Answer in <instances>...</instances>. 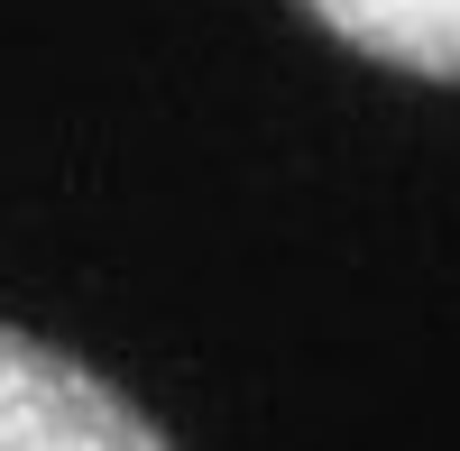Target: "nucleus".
I'll list each match as a JSON object with an SVG mask.
<instances>
[{
  "label": "nucleus",
  "mask_w": 460,
  "mask_h": 451,
  "mask_svg": "<svg viewBox=\"0 0 460 451\" xmlns=\"http://www.w3.org/2000/svg\"><path fill=\"white\" fill-rule=\"evenodd\" d=\"M0 451H175L74 350L0 323Z\"/></svg>",
  "instance_id": "nucleus-1"
},
{
  "label": "nucleus",
  "mask_w": 460,
  "mask_h": 451,
  "mask_svg": "<svg viewBox=\"0 0 460 451\" xmlns=\"http://www.w3.org/2000/svg\"><path fill=\"white\" fill-rule=\"evenodd\" d=\"M341 47L368 65L424 74V84H460V0H304Z\"/></svg>",
  "instance_id": "nucleus-2"
}]
</instances>
